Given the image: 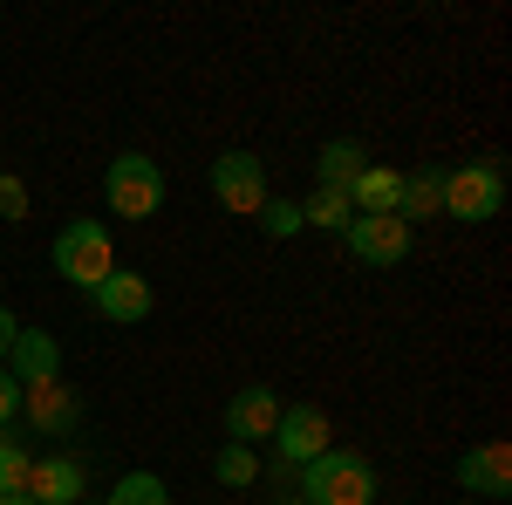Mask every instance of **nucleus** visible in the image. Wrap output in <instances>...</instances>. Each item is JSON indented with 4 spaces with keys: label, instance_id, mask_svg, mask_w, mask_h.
Instances as JSON below:
<instances>
[{
    "label": "nucleus",
    "instance_id": "obj_9",
    "mask_svg": "<svg viewBox=\"0 0 512 505\" xmlns=\"http://www.w3.org/2000/svg\"><path fill=\"white\" fill-rule=\"evenodd\" d=\"M89 301H96V314H103V321H117V328H137L144 314L158 308V287H151L144 273L117 267L110 280H103V287H96V294H89Z\"/></svg>",
    "mask_w": 512,
    "mask_h": 505
},
{
    "label": "nucleus",
    "instance_id": "obj_7",
    "mask_svg": "<svg viewBox=\"0 0 512 505\" xmlns=\"http://www.w3.org/2000/svg\"><path fill=\"white\" fill-rule=\"evenodd\" d=\"M21 417H28L35 437H76V430H82V403H76V389L55 376V383L21 389Z\"/></svg>",
    "mask_w": 512,
    "mask_h": 505
},
{
    "label": "nucleus",
    "instance_id": "obj_26",
    "mask_svg": "<svg viewBox=\"0 0 512 505\" xmlns=\"http://www.w3.org/2000/svg\"><path fill=\"white\" fill-rule=\"evenodd\" d=\"M274 505H301V499H274Z\"/></svg>",
    "mask_w": 512,
    "mask_h": 505
},
{
    "label": "nucleus",
    "instance_id": "obj_15",
    "mask_svg": "<svg viewBox=\"0 0 512 505\" xmlns=\"http://www.w3.org/2000/svg\"><path fill=\"white\" fill-rule=\"evenodd\" d=\"M362 164H369V151H362L355 137H335V144H321V157H315L321 192H349L355 178H362Z\"/></svg>",
    "mask_w": 512,
    "mask_h": 505
},
{
    "label": "nucleus",
    "instance_id": "obj_12",
    "mask_svg": "<svg viewBox=\"0 0 512 505\" xmlns=\"http://www.w3.org/2000/svg\"><path fill=\"white\" fill-rule=\"evenodd\" d=\"M458 485H465V499H506L512 492V451L506 444H472L465 458H458Z\"/></svg>",
    "mask_w": 512,
    "mask_h": 505
},
{
    "label": "nucleus",
    "instance_id": "obj_1",
    "mask_svg": "<svg viewBox=\"0 0 512 505\" xmlns=\"http://www.w3.org/2000/svg\"><path fill=\"white\" fill-rule=\"evenodd\" d=\"M164 192H171V185H164V164L151 151H117L110 171H103V205H110L117 219H137V226L164 212Z\"/></svg>",
    "mask_w": 512,
    "mask_h": 505
},
{
    "label": "nucleus",
    "instance_id": "obj_18",
    "mask_svg": "<svg viewBox=\"0 0 512 505\" xmlns=\"http://www.w3.org/2000/svg\"><path fill=\"white\" fill-rule=\"evenodd\" d=\"M349 219H355L349 192H315L301 205V226H315V233H349Z\"/></svg>",
    "mask_w": 512,
    "mask_h": 505
},
{
    "label": "nucleus",
    "instance_id": "obj_24",
    "mask_svg": "<svg viewBox=\"0 0 512 505\" xmlns=\"http://www.w3.org/2000/svg\"><path fill=\"white\" fill-rule=\"evenodd\" d=\"M14 335H21V321H14V308H0V362H7V349H14Z\"/></svg>",
    "mask_w": 512,
    "mask_h": 505
},
{
    "label": "nucleus",
    "instance_id": "obj_23",
    "mask_svg": "<svg viewBox=\"0 0 512 505\" xmlns=\"http://www.w3.org/2000/svg\"><path fill=\"white\" fill-rule=\"evenodd\" d=\"M14 417H21V383H14V376L0 369V430L14 424Z\"/></svg>",
    "mask_w": 512,
    "mask_h": 505
},
{
    "label": "nucleus",
    "instance_id": "obj_16",
    "mask_svg": "<svg viewBox=\"0 0 512 505\" xmlns=\"http://www.w3.org/2000/svg\"><path fill=\"white\" fill-rule=\"evenodd\" d=\"M444 212V171H403V198H396V219H437Z\"/></svg>",
    "mask_w": 512,
    "mask_h": 505
},
{
    "label": "nucleus",
    "instance_id": "obj_6",
    "mask_svg": "<svg viewBox=\"0 0 512 505\" xmlns=\"http://www.w3.org/2000/svg\"><path fill=\"white\" fill-rule=\"evenodd\" d=\"M274 451H280V465H315L321 451H335V430H328V410H315V403H280Z\"/></svg>",
    "mask_w": 512,
    "mask_h": 505
},
{
    "label": "nucleus",
    "instance_id": "obj_25",
    "mask_svg": "<svg viewBox=\"0 0 512 505\" xmlns=\"http://www.w3.org/2000/svg\"><path fill=\"white\" fill-rule=\"evenodd\" d=\"M0 505H35V499H28V492H7V499H0Z\"/></svg>",
    "mask_w": 512,
    "mask_h": 505
},
{
    "label": "nucleus",
    "instance_id": "obj_10",
    "mask_svg": "<svg viewBox=\"0 0 512 505\" xmlns=\"http://www.w3.org/2000/svg\"><path fill=\"white\" fill-rule=\"evenodd\" d=\"M0 369H7V376H14L21 389H35V383H55V376H62V342H55L48 328H21Z\"/></svg>",
    "mask_w": 512,
    "mask_h": 505
},
{
    "label": "nucleus",
    "instance_id": "obj_4",
    "mask_svg": "<svg viewBox=\"0 0 512 505\" xmlns=\"http://www.w3.org/2000/svg\"><path fill=\"white\" fill-rule=\"evenodd\" d=\"M499 205H506V171H499L492 157H478V164H458V171H444V219L485 226V219H499Z\"/></svg>",
    "mask_w": 512,
    "mask_h": 505
},
{
    "label": "nucleus",
    "instance_id": "obj_27",
    "mask_svg": "<svg viewBox=\"0 0 512 505\" xmlns=\"http://www.w3.org/2000/svg\"><path fill=\"white\" fill-rule=\"evenodd\" d=\"M458 505H478V499H458Z\"/></svg>",
    "mask_w": 512,
    "mask_h": 505
},
{
    "label": "nucleus",
    "instance_id": "obj_28",
    "mask_svg": "<svg viewBox=\"0 0 512 505\" xmlns=\"http://www.w3.org/2000/svg\"><path fill=\"white\" fill-rule=\"evenodd\" d=\"M226 505H233V499H226Z\"/></svg>",
    "mask_w": 512,
    "mask_h": 505
},
{
    "label": "nucleus",
    "instance_id": "obj_13",
    "mask_svg": "<svg viewBox=\"0 0 512 505\" xmlns=\"http://www.w3.org/2000/svg\"><path fill=\"white\" fill-rule=\"evenodd\" d=\"M82 492H89V471L76 458H35V471H28L35 505H82Z\"/></svg>",
    "mask_w": 512,
    "mask_h": 505
},
{
    "label": "nucleus",
    "instance_id": "obj_14",
    "mask_svg": "<svg viewBox=\"0 0 512 505\" xmlns=\"http://www.w3.org/2000/svg\"><path fill=\"white\" fill-rule=\"evenodd\" d=\"M396 198H403V171H390V164H362V178L349 185L355 219H383V212H396Z\"/></svg>",
    "mask_w": 512,
    "mask_h": 505
},
{
    "label": "nucleus",
    "instance_id": "obj_11",
    "mask_svg": "<svg viewBox=\"0 0 512 505\" xmlns=\"http://www.w3.org/2000/svg\"><path fill=\"white\" fill-rule=\"evenodd\" d=\"M280 424V396L267 383H246L226 403V444H260V437H274Z\"/></svg>",
    "mask_w": 512,
    "mask_h": 505
},
{
    "label": "nucleus",
    "instance_id": "obj_20",
    "mask_svg": "<svg viewBox=\"0 0 512 505\" xmlns=\"http://www.w3.org/2000/svg\"><path fill=\"white\" fill-rule=\"evenodd\" d=\"M28 471H35V451L21 437H0V499L7 492H28Z\"/></svg>",
    "mask_w": 512,
    "mask_h": 505
},
{
    "label": "nucleus",
    "instance_id": "obj_3",
    "mask_svg": "<svg viewBox=\"0 0 512 505\" xmlns=\"http://www.w3.org/2000/svg\"><path fill=\"white\" fill-rule=\"evenodd\" d=\"M301 505H376V465L355 451H321L301 465Z\"/></svg>",
    "mask_w": 512,
    "mask_h": 505
},
{
    "label": "nucleus",
    "instance_id": "obj_22",
    "mask_svg": "<svg viewBox=\"0 0 512 505\" xmlns=\"http://www.w3.org/2000/svg\"><path fill=\"white\" fill-rule=\"evenodd\" d=\"M0 219H28V185L21 178H0Z\"/></svg>",
    "mask_w": 512,
    "mask_h": 505
},
{
    "label": "nucleus",
    "instance_id": "obj_2",
    "mask_svg": "<svg viewBox=\"0 0 512 505\" xmlns=\"http://www.w3.org/2000/svg\"><path fill=\"white\" fill-rule=\"evenodd\" d=\"M55 273H62L69 287H82V294H96V287L117 273V239H110V226H103V219L62 226V233H55Z\"/></svg>",
    "mask_w": 512,
    "mask_h": 505
},
{
    "label": "nucleus",
    "instance_id": "obj_8",
    "mask_svg": "<svg viewBox=\"0 0 512 505\" xmlns=\"http://www.w3.org/2000/svg\"><path fill=\"white\" fill-rule=\"evenodd\" d=\"M342 239H349V253L362 267H403L410 260V226L396 212H383V219H349Z\"/></svg>",
    "mask_w": 512,
    "mask_h": 505
},
{
    "label": "nucleus",
    "instance_id": "obj_17",
    "mask_svg": "<svg viewBox=\"0 0 512 505\" xmlns=\"http://www.w3.org/2000/svg\"><path fill=\"white\" fill-rule=\"evenodd\" d=\"M212 478H219L226 492H246V485L260 478V451H253V444H219V458H212Z\"/></svg>",
    "mask_w": 512,
    "mask_h": 505
},
{
    "label": "nucleus",
    "instance_id": "obj_19",
    "mask_svg": "<svg viewBox=\"0 0 512 505\" xmlns=\"http://www.w3.org/2000/svg\"><path fill=\"white\" fill-rule=\"evenodd\" d=\"M103 505H171V485H164L158 471H123L117 492H110Z\"/></svg>",
    "mask_w": 512,
    "mask_h": 505
},
{
    "label": "nucleus",
    "instance_id": "obj_21",
    "mask_svg": "<svg viewBox=\"0 0 512 505\" xmlns=\"http://www.w3.org/2000/svg\"><path fill=\"white\" fill-rule=\"evenodd\" d=\"M260 233L267 239H294L301 233V205H294V198H267V205H260Z\"/></svg>",
    "mask_w": 512,
    "mask_h": 505
},
{
    "label": "nucleus",
    "instance_id": "obj_5",
    "mask_svg": "<svg viewBox=\"0 0 512 505\" xmlns=\"http://www.w3.org/2000/svg\"><path fill=\"white\" fill-rule=\"evenodd\" d=\"M212 198H219L226 212H239V219H260V205L274 198L267 164H260L253 151H219L212 157Z\"/></svg>",
    "mask_w": 512,
    "mask_h": 505
}]
</instances>
